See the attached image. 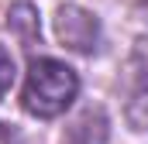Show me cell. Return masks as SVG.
Masks as SVG:
<instances>
[{
  "label": "cell",
  "instance_id": "3957f363",
  "mask_svg": "<svg viewBox=\"0 0 148 144\" xmlns=\"http://www.w3.org/2000/svg\"><path fill=\"white\" fill-rule=\"evenodd\" d=\"M131 75H134V100H131V110L138 103L148 107V41H138V52L131 58Z\"/></svg>",
  "mask_w": 148,
  "mask_h": 144
},
{
  "label": "cell",
  "instance_id": "277c9868",
  "mask_svg": "<svg viewBox=\"0 0 148 144\" xmlns=\"http://www.w3.org/2000/svg\"><path fill=\"white\" fill-rule=\"evenodd\" d=\"M7 17H10V24L21 31V38H24V41H35V38H38V17H35V10H31L28 3H17Z\"/></svg>",
  "mask_w": 148,
  "mask_h": 144
},
{
  "label": "cell",
  "instance_id": "7a4b0ae2",
  "mask_svg": "<svg viewBox=\"0 0 148 144\" xmlns=\"http://www.w3.org/2000/svg\"><path fill=\"white\" fill-rule=\"evenodd\" d=\"M55 35L66 48H73L79 55H90V52L100 48V21L90 10H83L76 3H66L55 14Z\"/></svg>",
  "mask_w": 148,
  "mask_h": 144
},
{
  "label": "cell",
  "instance_id": "6da1fadb",
  "mask_svg": "<svg viewBox=\"0 0 148 144\" xmlns=\"http://www.w3.org/2000/svg\"><path fill=\"white\" fill-rule=\"evenodd\" d=\"M79 93V75L59 58H31L24 89H21V107L31 117L52 120L73 107Z\"/></svg>",
  "mask_w": 148,
  "mask_h": 144
},
{
  "label": "cell",
  "instance_id": "5b68a950",
  "mask_svg": "<svg viewBox=\"0 0 148 144\" xmlns=\"http://www.w3.org/2000/svg\"><path fill=\"white\" fill-rule=\"evenodd\" d=\"M10 82H14V58H10V52L0 45V100H3V93L10 89Z\"/></svg>",
  "mask_w": 148,
  "mask_h": 144
},
{
  "label": "cell",
  "instance_id": "52a82bcc",
  "mask_svg": "<svg viewBox=\"0 0 148 144\" xmlns=\"http://www.w3.org/2000/svg\"><path fill=\"white\" fill-rule=\"evenodd\" d=\"M138 7H141V10H145V14H148V0H138Z\"/></svg>",
  "mask_w": 148,
  "mask_h": 144
},
{
  "label": "cell",
  "instance_id": "8992f818",
  "mask_svg": "<svg viewBox=\"0 0 148 144\" xmlns=\"http://www.w3.org/2000/svg\"><path fill=\"white\" fill-rule=\"evenodd\" d=\"M0 144H21V141H17V134H14L7 124H0Z\"/></svg>",
  "mask_w": 148,
  "mask_h": 144
}]
</instances>
